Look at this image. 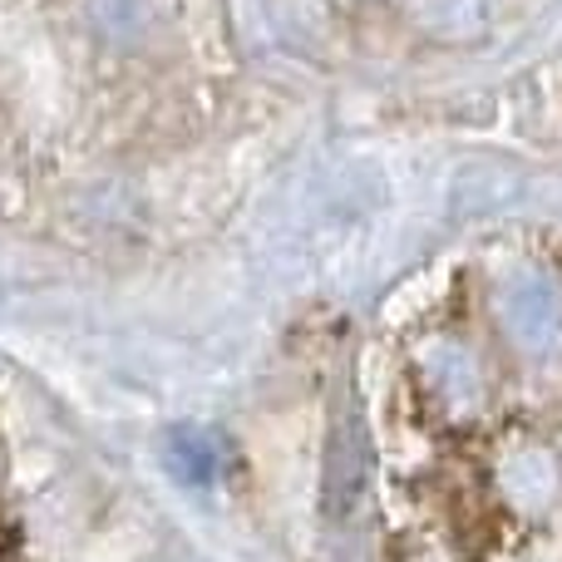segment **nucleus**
Returning <instances> with one entry per match:
<instances>
[{"mask_svg":"<svg viewBox=\"0 0 562 562\" xmlns=\"http://www.w3.org/2000/svg\"><path fill=\"white\" fill-rule=\"evenodd\" d=\"M0 562H15V524L0 514Z\"/></svg>","mask_w":562,"mask_h":562,"instance_id":"f257e3e1","label":"nucleus"}]
</instances>
